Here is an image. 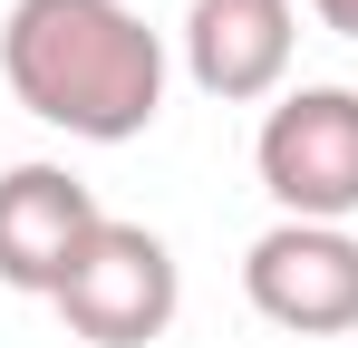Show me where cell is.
Returning <instances> with one entry per match:
<instances>
[{"instance_id": "obj_5", "label": "cell", "mask_w": 358, "mask_h": 348, "mask_svg": "<svg viewBox=\"0 0 358 348\" xmlns=\"http://www.w3.org/2000/svg\"><path fill=\"white\" fill-rule=\"evenodd\" d=\"M97 194L68 165H10L0 174V281L29 300H59V281L78 271V252L97 242Z\"/></svg>"}, {"instance_id": "obj_6", "label": "cell", "mask_w": 358, "mask_h": 348, "mask_svg": "<svg viewBox=\"0 0 358 348\" xmlns=\"http://www.w3.org/2000/svg\"><path fill=\"white\" fill-rule=\"evenodd\" d=\"M300 49V10L291 0H194L184 10V78L223 107H262L281 97Z\"/></svg>"}, {"instance_id": "obj_4", "label": "cell", "mask_w": 358, "mask_h": 348, "mask_svg": "<svg viewBox=\"0 0 358 348\" xmlns=\"http://www.w3.org/2000/svg\"><path fill=\"white\" fill-rule=\"evenodd\" d=\"M242 300L291 339L358 329V232L349 223H271L242 252Z\"/></svg>"}, {"instance_id": "obj_2", "label": "cell", "mask_w": 358, "mask_h": 348, "mask_svg": "<svg viewBox=\"0 0 358 348\" xmlns=\"http://www.w3.org/2000/svg\"><path fill=\"white\" fill-rule=\"evenodd\" d=\"M252 174L281 203V223H358V87H281Z\"/></svg>"}, {"instance_id": "obj_7", "label": "cell", "mask_w": 358, "mask_h": 348, "mask_svg": "<svg viewBox=\"0 0 358 348\" xmlns=\"http://www.w3.org/2000/svg\"><path fill=\"white\" fill-rule=\"evenodd\" d=\"M320 10V29H339V39H358V0H310Z\"/></svg>"}, {"instance_id": "obj_3", "label": "cell", "mask_w": 358, "mask_h": 348, "mask_svg": "<svg viewBox=\"0 0 358 348\" xmlns=\"http://www.w3.org/2000/svg\"><path fill=\"white\" fill-rule=\"evenodd\" d=\"M68 319V339H87V348H145V339H165L175 329V310H184V271H175V252H165V232H145V223H97V242L78 252V271L59 281V300H49Z\"/></svg>"}, {"instance_id": "obj_1", "label": "cell", "mask_w": 358, "mask_h": 348, "mask_svg": "<svg viewBox=\"0 0 358 348\" xmlns=\"http://www.w3.org/2000/svg\"><path fill=\"white\" fill-rule=\"evenodd\" d=\"M0 78L39 126L78 145H126L165 116V39L126 0H10Z\"/></svg>"}]
</instances>
